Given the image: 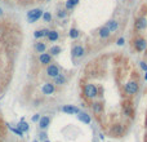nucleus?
I'll return each mask as SVG.
<instances>
[{"label": "nucleus", "instance_id": "f704fd0d", "mask_svg": "<svg viewBox=\"0 0 147 142\" xmlns=\"http://www.w3.org/2000/svg\"><path fill=\"white\" fill-rule=\"evenodd\" d=\"M44 142H50V141H48V139H45V141Z\"/></svg>", "mask_w": 147, "mask_h": 142}, {"label": "nucleus", "instance_id": "2f4dec72", "mask_svg": "<svg viewBox=\"0 0 147 142\" xmlns=\"http://www.w3.org/2000/svg\"><path fill=\"white\" fill-rule=\"evenodd\" d=\"M124 43H125V40L123 39V38H120V39L117 40V45H123V44H124Z\"/></svg>", "mask_w": 147, "mask_h": 142}, {"label": "nucleus", "instance_id": "c756f323", "mask_svg": "<svg viewBox=\"0 0 147 142\" xmlns=\"http://www.w3.org/2000/svg\"><path fill=\"white\" fill-rule=\"evenodd\" d=\"M40 139H43V141H45V139H47V133H44V132H43V133H40Z\"/></svg>", "mask_w": 147, "mask_h": 142}, {"label": "nucleus", "instance_id": "bb28decb", "mask_svg": "<svg viewBox=\"0 0 147 142\" xmlns=\"http://www.w3.org/2000/svg\"><path fill=\"white\" fill-rule=\"evenodd\" d=\"M42 17H43V20H44L45 22H50V21H52V16H50V13H48V12L43 13Z\"/></svg>", "mask_w": 147, "mask_h": 142}, {"label": "nucleus", "instance_id": "cd10ccee", "mask_svg": "<svg viewBox=\"0 0 147 142\" xmlns=\"http://www.w3.org/2000/svg\"><path fill=\"white\" fill-rule=\"evenodd\" d=\"M66 16H67V12L66 11H59L58 12V17H59V18H65Z\"/></svg>", "mask_w": 147, "mask_h": 142}, {"label": "nucleus", "instance_id": "f257e3e1", "mask_svg": "<svg viewBox=\"0 0 147 142\" xmlns=\"http://www.w3.org/2000/svg\"><path fill=\"white\" fill-rule=\"evenodd\" d=\"M97 93H98V90L93 84H86V85L84 87V96H85V97L94 98L96 96H97Z\"/></svg>", "mask_w": 147, "mask_h": 142}, {"label": "nucleus", "instance_id": "6ab92c4d", "mask_svg": "<svg viewBox=\"0 0 147 142\" xmlns=\"http://www.w3.org/2000/svg\"><path fill=\"white\" fill-rule=\"evenodd\" d=\"M98 34H100V36L101 38H108L110 36V31H108V28L106 27V26H103V27H101L100 28V31H98Z\"/></svg>", "mask_w": 147, "mask_h": 142}, {"label": "nucleus", "instance_id": "4468645a", "mask_svg": "<svg viewBox=\"0 0 147 142\" xmlns=\"http://www.w3.org/2000/svg\"><path fill=\"white\" fill-rule=\"evenodd\" d=\"M48 34H49V30H48V28H43V30L35 31V32H34V36H35V39H40V38L48 36Z\"/></svg>", "mask_w": 147, "mask_h": 142}, {"label": "nucleus", "instance_id": "9d476101", "mask_svg": "<svg viewBox=\"0 0 147 142\" xmlns=\"http://www.w3.org/2000/svg\"><path fill=\"white\" fill-rule=\"evenodd\" d=\"M62 111L66 112V114H78V112H80V110L78 109V107H75V106H63L62 107Z\"/></svg>", "mask_w": 147, "mask_h": 142}, {"label": "nucleus", "instance_id": "473e14b6", "mask_svg": "<svg viewBox=\"0 0 147 142\" xmlns=\"http://www.w3.org/2000/svg\"><path fill=\"white\" fill-rule=\"evenodd\" d=\"M1 14H3V11H1V8H0V16H1Z\"/></svg>", "mask_w": 147, "mask_h": 142}, {"label": "nucleus", "instance_id": "dca6fc26", "mask_svg": "<svg viewBox=\"0 0 147 142\" xmlns=\"http://www.w3.org/2000/svg\"><path fill=\"white\" fill-rule=\"evenodd\" d=\"M54 84H58V85H63L65 83H66V78H65L63 75H61V74H58L57 76H54Z\"/></svg>", "mask_w": 147, "mask_h": 142}, {"label": "nucleus", "instance_id": "1a4fd4ad", "mask_svg": "<svg viewBox=\"0 0 147 142\" xmlns=\"http://www.w3.org/2000/svg\"><path fill=\"white\" fill-rule=\"evenodd\" d=\"M39 61L42 65H48L50 63V61H52V56H50L49 53H42L39 57Z\"/></svg>", "mask_w": 147, "mask_h": 142}, {"label": "nucleus", "instance_id": "aec40b11", "mask_svg": "<svg viewBox=\"0 0 147 142\" xmlns=\"http://www.w3.org/2000/svg\"><path fill=\"white\" fill-rule=\"evenodd\" d=\"M35 49L38 53H44L47 50V45L44 43H36L35 44Z\"/></svg>", "mask_w": 147, "mask_h": 142}, {"label": "nucleus", "instance_id": "f8f14e48", "mask_svg": "<svg viewBox=\"0 0 147 142\" xmlns=\"http://www.w3.org/2000/svg\"><path fill=\"white\" fill-rule=\"evenodd\" d=\"M106 27L108 28V31H110V32H112V31H116L117 27H119V22L111 20V21H108V22L106 23Z\"/></svg>", "mask_w": 147, "mask_h": 142}, {"label": "nucleus", "instance_id": "72a5a7b5", "mask_svg": "<svg viewBox=\"0 0 147 142\" xmlns=\"http://www.w3.org/2000/svg\"><path fill=\"white\" fill-rule=\"evenodd\" d=\"M144 79H146V80H147V71H146V75H144Z\"/></svg>", "mask_w": 147, "mask_h": 142}, {"label": "nucleus", "instance_id": "0eeeda50", "mask_svg": "<svg viewBox=\"0 0 147 142\" xmlns=\"http://www.w3.org/2000/svg\"><path fill=\"white\" fill-rule=\"evenodd\" d=\"M72 56L74 57H83L84 53H85V50H84V48L81 47V45H75V47L72 48Z\"/></svg>", "mask_w": 147, "mask_h": 142}, {"label": "nucleus", "instance_id": "423d86ee", "mask_svg": "<svg viewBox=\"0 0 147 142\" xmlns=\"http://www.w3.org/2000/svg\"><path fill=\"white\" fill-rule=\"evenodd\" d=\"M134 47H136L137 50H139V52H142V50L146 49L147 47V43L144 39H142V38H139V39H137L136 42H134Z\"/></svg>", "mask_w": 147, "mask_h": 142}, {"label": "nucleus", "instance_id": "39448f33", "mask_svg": "<svg viewBox=\"0 0 147 142\" xmlns=\"http://www.w3.org/2000/svg\"><path fill=\"white\" fill-rule=\"evenodd\" d=\"M111 133H112V136H115V137L121 136V134L124 133V127H123L121 124H115L111 128Z\"/></svg>", "mask_w": 147, "mask_h": 142}, {"label": "nucleus", "instance_id": "ddd939ff", "mask_svg": "<svg viewBox=\"0 0 147 142\" xmlns=\"http://www.w3.org/2000/svg\"><path fill=\"white\" fill-rule=\"evenodd\" d=\"M49 123H50V119L48 116H40L39 119V125L42 129H47V127L49 125Z\"/></svg>", "mask_w": 147, "mask_h": 142}, {"label": "nucleus", "instance_id": "7ed1b4c3", "mask_svg": "<svg viewBox=\"0 0 147 142\" xmlns=\"http://www.w3.org/2000/svg\"><path fill=\"white\" fill-rule=\"evenodd\" d=\"M125 92H127L128 94H136V93L138 92V84L133 80L128 81V83L125 84Z\"/></svg>", "mask_w": 147, "mask_h": 142}, {"label": "nucleus", "instance_id": "5701e85b", "mask_svg": "<svg viewBox=\"0 0 147 142\" xmlns=\"http://www.w3.org/2000/svg\"><path fill=\"white\" fill-rule=\"evenodd\" d=\"M61 47H56V45H54V47H52L50 48V50H49V53L50 54H53V56H57V54H59V53H61Z\"/></svg>", "mask_w": 147, "mask_h": 142}, {"label": "nucleus", "instance_id": "7c9ffc66", "mask_svg": "<svg viewBox=\"0 0 147 142\" xmlns=\"http://www.w3.org/2000/svg\"><path fill=\"white\" fill-rule=\"evenodd\" d=\"M141 67H142V70L147 71V63H146V62H141Z\"/></svg>", "mask_w": 147, "mask_h": 142}, {"label": "nucleus", "instance_id": "f3484780", "mask_svg": "<svg viewBox=\"0 0 147 142\" xmlns=\"http://www.w3.org/2000/svg\"><path fill=\"white\" fill-rule=\"evenodd\" d=\"M17 128L20 129V131H22V132H27L28 131V124L25 122V119H21V122L18 123Z\"/></svg>", "mask_w": 147, "mask_h": 142}, {"label": "nucleus", "instance_id": "b1692460", "mask_svg": "<svg viewBox=\"0 0 147 142\" xmlns=\"http://www.w3.org/2000/svg\"><path fill=\"white\" fill-rule=\"evenodd\" d=\"M69 35H70V38H71V39H76V38L79 36V31L76 30V28H71V30H70V32H69Z\"/></svg>", "mask_w": 147, "mask_h": 142}, {"label": "nucleus", "instance_id": "4be33fe9", "mask_svg": "<svg viewBox=\"0 0 147 142\" xmlns=\"http://www.w3.org/2000/svg\"><path fill=\"white\" fill-rule=\"evenodd\" d=\"M79 0H67L66 1V9H74V7L78 5Z\"/></svg>", "mask_w": 147, "mask_h": 142}, {"label": "nucleus", "instance_id": "20e7f679", "mask_svg": "<svg viewBox=\"0 0 147 142\" xmlns=\"http://www.w3.org/2000/svg\"><path fill=\"white\" fill-rule=\"evenodd\" d=\"M47 74L48 76H50V78H54V76H57L59 74V69L56 66V65H49L47 69Z\"/></svg>", "mask_w": 147, "mask_h": 142}, {"label": "nucleus", "instance_id": "6e6552de", "mask_svg": "<svg viewBox=\"0 0 147 142\" xmlns=\"http://www.w3.org/2000/svg\"><path fill=\"white\" fill-rule=\"evenodd\" d=\"M42 90H43V93H44V94H52V93H54L56 88H54V85H53L52 83H47V84H44V85H43Z\"/></svg>", "mask_w": 147, "mask_h": 142}, {"label": "nucleus", "instance_id": "a878e982", "mask_svg": "<svg viewBox=\"0 0 147 142\" xmlns=\"http://www.w3.org/2000/svg\"><path fill=\"white\" fill-rule=\"evenodd\" d=\"M124 114L127 115V116H132V115H133V110H132L131 106H125L124 107Z\"/></svg>", "mask_w": 147, "mask_h": 142}, {"label": "nucleus", "instance_id": "a211bd4d", "mask_svg": "<svg viewBox=\"0 0 147 142\" xmlns=\"http://www.w3.org/2000/svg\"><path fill=\"white\" fill-rule=\"evenodd\" d=\"M58 32L54 30H49V34H48V39H49V42H56L57 39H58Z\"/></svg>", "mask_w": 147, "mask_h": 142}, {"label": "nucleus", "instance_id": "393cba45", "mask_svg": "<svg viewBox=\"0 0 147 142\" xmlns=\"http://www.w3.org/2000/svg\"><path fill=\"white\" fill-rule=\"evenodd\" d=\"M8 128H9V129H11V131H12V132H13V133L18 134V136H21V137H22V136H23V132H22V131H20V129H18V128H14V127L9 125V124H8Z\"/></svg>", "mask_w": 147, "mask_h": 142}, {"label": "nucleus", "instance_id": "412c9836", "mask_svg": "<svg viewBox=\"0 0 147 142\" xmlns=\"http://www.w3.org/2000/svg\"><path fill=\"white\" fill-rule=\"evenodd\" d=\"M92 109H93L94 114H101V112H102V103L94 102L93 105H92Z\"/></svg>", "mask_w": 147, "mask_h": 142}, {"label": "nucleus", "instance_id": "9b49d317", "mask_svg": "<svg viewBox=\"0 0 147 142\" xmlns=\"http://www.w3.org/2000/svg\"><path fill=\"white\" fill-rule=\"evenodd\" d=\"M146 26H147V20H146V18H143V17H141V18H138V20L136 21L137 30H144Z\"/></svg>", "mask_w": 147, "mask_h": 142}, {"label": "nucleus", "instance_id": "c85d7f7f", "mask_svg": "<svg viewBox=\"0 0 147 142\" xmlns=\"http://www.w3.org/2000/svg\"><path fill=\"white\" fill-rule=\"evenodd\" d=\"M39 119H40V115L39 114H36V115H34V116H32V122H39Z\"/></svg>", "mask_w": 147, "mask_h": 142}, {"label": "nucleus", "instance_id": "e433bc0d", "mask_svg": "<svg viewBox=\"0 0 147 142\" xmlns=\"http://www.w3.org/2000/svg\"><path fill=\"white\" fill-rule=\"evenodd\" d=\"M34 142H38V141H34Z\"/></svg>", "mask_w": 147, "mask_h": 142}, {"label": "nucleus", "instance_id": "2eb2a0df", "mask_svg": "<svg viewBox=\"0 0 147 142\" xmlns=\"http://www.w3.org/2000/svg\"><path fill=\"white\" fill-rule=\"evenodd\" d=\"M78 119L80 120V122L85 123V124L90 123V116H89L88 114H85V112H78Z\"/></svg>", "mask_w": 147, "mask_h": 142}, {"label": "nucleus", "instance_id": "f03ea898", "mask_svg": "<svg viewBox=\"0 0 147 142\" xmlns=\"http://www.w3.org/2000/svg\"><path fill=\"white\" fill-rule=\"evenodd\" d=\"M42 14H43L42 9H32V11H30V12L27 13V20H28V22H30V23L36 22V21H38L40 17H42Z\"/></svg>", "mask_w": 147, "mask_h": 142}, {"label": "nucleus", "instance_id": "c9c22d12", "mask_svg": "<svg viewBox=\"0 0 147 142\" xmlns=\"http://www.w3.org/2000/svg\"><path fill=\"white\" fill-rule=\"evenodd\" d=\"M146 127H147V119H146Z\"/></svg>", "mask_w": 147, "mask_h": 142}]
</instances>
